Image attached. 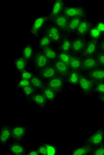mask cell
I'll list each match as a JSON object with an SVG mask.
<instances>
[{"label":"cell","instance_id":"obj_1","mask_svg":"<svg viewBox=\"0 0 104 155\" xmlns=\"http://www.w3.org/2000/svg\"><path fill=\"white\" fill-rule=\"evenodd\" d=\"M49 15L40 14L33 18L29 27V35L35 39H38L40 36V33L49 22Z\"/></svg>","mask_w":104,"mask_h":155},{"label":"cell","instance_id":"obj_2","mask_svg":"<svg viewBox=\"0 0 104 155\" xmlns=\"http://www.w3.org/2000/svg\"><path fill=\"white\" fill-rule=\"evenodd\" d=\"M96 82L81 72L78 88L82 94L85 96L94 94Z\"/></svg>","mask_w":104,"mask_h":155},{"label":"cell","instance_id":"obj_3","mask_svg":"<svg viewBox=\"0 0 104 155\" xmlns=\"http://www.w3.org/2000/svg\"><path fill=\"white\" fill-rule=\"evenodd\" d=\"M60 15H64L69 19L75 18H86L88 12L81 5H67Z\"/></svg>","mask_w":104,"mask_h":155},{"label":"cell","instance_id":"obj_4","mask_svg":"<svg viewBox=\"0 0 104 155\" xmlns=\"http://www.w3.org/2000/svg\"><path fill=\"white\" fill-rule=\"evenodd\" d=\"M52 62H53L49 60L45 54L38 50L35 51L31 61L35 73L41 70Z\"/></svg>","mask_w":104,"mask_h":155},{"label":"cell","instance_id":"obj_5","mask_svg":"<svg viewBox=\"0 0 104 155\" xmlns=\"http://www.w3.org/2000/svg\"><path fill=\"white\" fill-rule=\"evenodd\" d=\"M41 33H45L53 43L57 45L60 41L63 35V33L60 29L50 21L46 24Z\"/></svg>","mask_w":104,"mask_h":155},{"label":"cell","instance_id":"obj_6","mask_svg":"<svg viewBox=\"0 0 104 155\" xmlns=\"http://www.w3.org/2000/svg\"><path fill=\"white\" fill-rule=\"evenodd\" d=\"M104 141V126L99 127L85 138L84 143L94 148L101 145Z\"/></svg>","mask_w":104,"mask_h":155},{"label":"cell","instance_id":"obj_7","mask_svg":"<svg viewBox=\"0 0 104 155\" xmlns=\"http://www.w3.org/2000/svg\"><path fill=\"white\" fill-rule=\"evenodd\" d=\"M45 86L54 91L57 95L62 94L64 91L65 84L64 79L61 76L57 75L45 83Z\"/></svg>","mask_w":104,"mask_h":155},{"label":"cell","instance_id":"obj_8","mask_svg":"<svg viewBox=\"0 0 104 155\" xmlns=\"http://www.w3.org/2000/svg\"><path fill=\"white\" fill-rule=\"evenodd\" d=\"M29 126L26 125H12L11 140L12 142H21L28 132Z\"/></svg>","mask_w":104,"mask_h":155},{"label":"cell","instance_id":"obj_9","mask_svg":"<svg viewBox=\"0 0 104 155\" xmlns=\"http://www.w3.org/2000/svg\"><path fill=\"white\" fill-rule=\"evenodd\" d=\"M72 36L71 53L81 55L86 46L87 37H81L77 35Z\"/></svg>","mask_w":104,"mask_h":155},{"label":"cell","instance_id":"obj_10","mask_svg":"<svg viewBox=\"0 0 104 155\" xmlns=\"http://www.w3.org/2000/svg\"><path fill=\"white\" fill-rule=\"evenodd\" d=\"M35 73L45 83L57 75L54 62Z\"/></svg>","mask_w":104,"mask_h":155},{"label":"cell","instance_id":"obj_11","mask_svg":"<svg viewBox=\"0 0 104 155\" xmlns=\"http://www.w3.org/2000/svg\"><path fill=\"white\" fill-rule=\"evenodd\" d=\"M99 41L87 37L86 46L82 53V58L94 56L98 51Z\"/></svg>","mask_w":104,"mask_h":155},{"label":"cell","instance_id":"obj_12","mask_svg":"<svg viewBox=\"0 0 104 155\" xmlns=\"http://www.w3.org/2000/svg\"><path fill=\"white\" fill-rule=\"evenodd\" d=\"M27 102L31 106L35 104L36 107L42 110H46L48 104L46 97L40 91H36Z\"/></svg>","mask_w":104,"mask_h":155},{"label":"cell","instance_id":"obj_13","mask_svg":"<svg viewBox=\"0 0 104 155\" xmlns=\"http://www.w3.org/2000/svg\"><path fill=\"white\" fill-rule=\"evenodd\" d=\"M98 68H100V66L95 56L82 58L81 72L92 70Z\"/></svg>","mask_w":104,"mask_h":155},{"label":"cell","instance_id":"obj_14","mask_svg":"<svg viewBox=\"0 0 104 155\" xmlns=\"http://www.w3.org/2000/svg\"><path fill=\"white\" fill-rule=\"evenodd\" d=\"M12 125L5 124L0 128V143L5 146L11 140Z\"/></svg>","mask_w":104,"mask_h":155},{"label":"cell","instance_id":"obj_15","mask_svg":"<svg viewBox=\"0 0 104 155\" xmlns=\"http://www.w3.org/2000/svg\"><path fill=\"white\" fill-rule=\"evenodd\" d=\"M69 19L67 17L64 15H59L54 18H49V21L56 26L58 28L60 29L63 34L66 32Z\"/></svg>","mask_w":104,"mask_h":155},{"label":"cell","instance_id":"obj_16","mask_svg":"<svg viewBox=\"0 0 104 155\" xmlns=\"http://www.w3.org/2000/svg\"><path fill=\"white\" fill-rule=\"evenodd\" d=\"M67 5L63 0L53 1L50 8L49 17L54 18L59 15Z\"/></svg>","mask_w":104,"mask_h":155},{"label":"cell","instance_id":"obj_17","mask_svg":"<svg viewBox=\"0 0 104 155\" xmlns=\"http://www.w3.org/2000/svg\"><path fill=\"white\" fill-rule=\"evenodd\" d=\"M54 64L55 68L57 74L62 77L65 82L70 71L69 66L58 59L54 61Z\"/></svg>","mask_w":104,"mask_h":155},{"label":"cell","instance_id":"obj_18","mask_svg":"<svg viewBox=\"0 0 104 155\" xmlns=\"http://www.w3.org/2000/svg\"><path fill=\"white\" fill-rule=\"evenodd\" d=\"M92 23V22L88 17L83 18L78 27L76 35L81 37H87Z\"/></svg>","mask_w":104,"mask_h":155},{"label":"cell","instance_id":"obj_19","mask_svg":"<svg viewBox=\"0 0 104 155\" xmlns=\"http://www.w3.org/2000/svg\"><path fill=\"white\" fill-rule=\"evenodd\" d=\"M72 44V36L67 33H64L58 44V50L64 52H71Z\"/></svg>","mask_w":104,"mask_h":155},{"label":"cell","instance_id":"obj_20","mask_svg":"<svg viewBox=\"0 0 104 155\" xmlns=\"http://www.w3.org/2000/svg\"><path fill=\"white\" fill-rule=\"evenodd\" d=\"M81 72L91 78L96 83L104 81V68H98L92 70Z\"/></svg>","mask_w":104,"mask_h":155},{"label":"cell","instance_id":"obj_21","mask_svg":"<svg viewBox=\"0 0 104 155\" xmlns=\"http://www.w3.org/2000/svg\"><path fill=\"white\" fill-rule=\"evenodd\" d=\"M84 18H75L69 19L65 33L71 35V36L76 35L77 29L79 24L81 21Z\"/></svg>","mask_w":104,"mask_h":155},{"label":"cell","instance_id":"obj_22","mask_svg":"<svg viewBox=\"0 0 104 155\" xmlns=\"http://www.w3.org/2000/svg\"><path fill=\"white\" fill-rule=\"evenodd\" d=\"M27 150L21 142H14L9 145L8 152L13 155H26Z\"/></svg>","mask_w":104,"mask_h":155},{"label":"cell","instance_id":"obj_23","mask_svg":"<svg viewBox=\"0 0 104 155\" xmlns=\"http://www.w3.org/2000/svg\"><path fill=\"white\" fill-rule=\"evenodd\" d=\"M82 60L81 55L71 53L69 64L70 69L81 72Z\"/></svg>","mask_w":104,"mask_h":155},{"label":"cell","instance_id":"obj_24","mask_svg":"<svg viewBox=\"0 0 104 155\" xmlns=\"http://www.w3.org/2000/svg\"><path fill=\"white\" fill-rule=\"evenodd\" d=\"M35 51L34 47L32 44L26 43L22 48V56L29 63L31 61Z\"/></svg>","mask_w":104,"mask_h":155},{"label":"cell","instance_id":"obj_25","mask_svg":"<svg viewBox=\"0 0 104 155\" xmlns=\"http://www.w3.org/2000/svg\"><path fill=\"white\" fill-rule=\"evenodd\" d=\"M93 148L89 144H83L76 147L71 152V155H90Z\"/></svg>","mask_w":104,"mask_h":155},{"label":"cell","instance_id":"obj_26","mask_svg":"<svg viewBox=\"0 0 104 155\" xmlns=\"http://www.w3.org/2000/svg\"><path fill=\"white\" fill-rule=\"evenodd\" d=\"M81 72L70 70L65 80V84L72 86H78L79 81Z\"/></svg>","mask_w":104,"mask_h":155},{"label":"cell","instance_id":"obj_27","mask_svg":"<svg viewBox=\"0 0 104 155\" xmlns=\"http://www.w3.org/2000/svg\"><path fill=\"white\" fill-rule=\"evenodd\" d=\"M38 50L45 54L52 62H54L58 59V50L56 49L52 46L38 49Z\"/></svg>","mask_w":104,"mask_h":155},{"label":"cell","instance_id":"obj_28","mask_svg":"<svg viewBox=\"0 0 104 155\" xmlns=\"http://www.w3.org/2000/svg\"><path fill=\"white\" fill-rule=\"evenodd\" d=\"M12 62L15 69L18 73L21 72L27 69L29 63L23 56L15 58L12 60Z\"/></svg>","mask_w":104,"mask_h":155},{"label":"cell","instance_id":"obj_29","mask_svg":"<svg viewBox=\"0 0 104 155\" xmlns=\"http://www.w3.org/2000/svg\"><path fill=\"white\" fill-rule=\"evenodd\" d=\"M46 97L48 103L54 102L57 99V95L54 91L50 89V88L46 87L45 88L40 91Z\"/></svg>","mask_w":104,"mask_h":155},{"label":"cell","instance_id":"obj_30","mask_svg":"<svg viewBox=\"0 0 104 155\" xmlns=\"http://www.w3.org/2000/svg\"><path fill=\"white\" fill-rule=\"evenodd\" d=\"M31 85L37 91H40L46 87L44 81L36 74L30 80Z\"/></svg>","mask_w":104,"mask_h":155},{"label":"cell","instance_id":"obj_31","mask_svg":"<svg viewBox=\"0 0 104 155\" xmlns=\"http://www.w3.org/2000/svg\"><path fill=\"white\" fill-rule=\"evenodd\" d=\"M38 39V49L52 46V44H53L50 39L44 33H42V35L39 36Z\"/></svg>","mask_w":104,"mask_h":155},{"label":"cell","instance_id":"obj_32","mask_svg":"<svg viewBox=\"0 0 104 155\" xmlns=\"http://www.w3.org/2000/svg\"><path fill=\"white\" fill-rule=\"evenodd\" d=\"M103 36V35L101 31H99L92 23V26H91L90 30L88 32L87 37L100 41L102 40Z\"/></svg>","mask_w":104,"mask_h":155},{"label":"cell","instance_id":"obj_33","mask_svg":"<svg viewBox=\"0 0 104 155\" xmlns=\"http://www.w3.org/2000/svg\"><path fill=\"white\" fill-rule=\"evenodd\" d=\"M22 89V95L26 98V101L31 98L32 96L37 91L31 85H28L24 87Z\"/></svg>","mask_w":104,"mask_h":155},{"label":"cell","instance_id":"obj_34","mask_svg":"<svg viewBox=\"0 0 104 155\" xmlns=\"http://www.w3.org/2000/svg\"><path fill=\"white\" fill-rule=\"evenodd\" d=\"M71 52H66L58 50V59L69 66Z\"/></svg>","mask_w":104,"mask_h":155},{"label":"cell","instance_id":"obj_35","mask_svg":"<svg viewBox=\"0 0 104 155\" xmlns=\"http://www.w3.org/2000/svg\"><path fill=\"white\" fill-rule=\"evenodd\" d=\"M47 149V155H56L59 153L57 146L54 143L50 142H45Z\"/></svg>","mask_w":104,"mask_h":155},{"label":"cell","instance_id":"obj_36","mask_svg":"<svg viewBox=\"0 0 104 155\" xmlns=\"http://www.w3.org/2000/svg\"><path fill=\"white\" fill-rule=\"evenodd\" d=\"M19 78L27 80H31L36 75V73L34 71L28 69L25 70L19 73Z\"/></svg>","mask_w":104,"mask_h":155},{"label":"cell","instance_id":"obj_37","mask_svg":"<svg viewBox=\"0 0 104 155\" xmlns=\"http://www.w3.org/2000/svg\"><path fill=\"white\" fill-rule=\"evenodd\" d=\"M94 94L97 96L104 94V81L96 83Z\"/></svg>","mask_w":104,"mask_h":155},{"label":"cell","instance_id":"obj_38","mask_svg":"<svg viewBox=\"0 0 104 155\" xmlns=\"http://www.w3.org/2000/svg\"><path fill=\"white\" fill-rule=\"evenodd\" d=\"M30 85H31L30 80L19 78L17 85L14 87V89L15 90L22 89L24 87Z\"/></svg>","mask_w":104,"mask_h":155},{"label":"cell","instance_id":"obj_39","mask_svg":"<svg viewBox=\"0 0 104 155\" xmlns=\"http://www.w3.org/2000/svg\"><path fill=\"white\" fill-rule=\"evenodd\" d=\"M94 56L98 60L100 68H104V52L98 51Z\"/></svg>","mask_w":104,"mask_h":155},{"label":"cell","instance_id":"obj_40","mask_svg":"<svg viewBox=\"0 0 104 155\" xmlns=\"http://www.w3.org/2000/svg\"><path fill=\"white\" fill-rule=\"evenodd\" d=\"M90 155H104V143L93 148Z\"/></svg>","mask_w":104,"mask_h":155},{"label":"cell","instance_id":"obj_41","mask_svg":"<svg viewBox=\"0 0 104 155\" xmlns=\"http://www.w3.org/2000/svg\"><path fill=\"white\" fill-rule=\"evenodd\" d=\"M92 24L94 26L101 31L103 35L104 34V20L101 19L92 22Z\"/></svg>","mask_w":104,"mask_h":155},{"label":"cell","instance_id":"obj_42","mask_svg":"<svg viewBox=\"0 0 104 155\" xmlns=\"http://www.w3.org/2000/svg\"><path fill=\"white\" fill-rule=\"evenodd\" d=\"M36 148L40 155H47V149L45 142H40Z\"/></svg>","mask_w":104,"mask_h":155},{"label":"cell","instance_id":"obj_43","mask_svg":"<svg viewBox=\"0 0 104 155\" xmlns=\"http://www.w3.org/2000/svg\"><path fill=\"white\" fill-rule=\"evenodd\" d=\"M26 155H40L36 148L34 149H30L27 150Z\"/></svg>","mask_w":104,"mask_h":155},{"label":"cell","instance_id":"obj_44","mask_svg":"<svg viewBox=\"0 0 104 155\" xmlns=\"http://www.w3.org/2000/svg\"><path fill=\"white\" fill-rule=\"evenodd\" d=\"M98 51L104 52V40H101L99 42Z\"/></svg>","mask_w":104,"mask_h":155},{"label":"cell","instance_id":"obj_45","mask_svg":"<svg viewBox=\"0 0 104 155\" xmlns=\"http://www.w3.org/2000/svg\"><path fill=\"white\" fill-rule=\"evenodd\" d=\"M97 97L100 102L104 104V94L97 96Z\"/></svg>","mask_w":104,"mask_h":155},{"label":"cell","instance_id":"obj_46","mask_svg":"<svg viewBox=\"0 0 104 155\" xmlns=\"http://www.w3.org/2000/svg\"><path fill=\"white\" fill-rule=\"evenodd\" d=\"M101 40H104V34L103 36H102V39Z\"/></svg>","mask_w":104,"mask_h":155},{"label":"cell","instance_id":"obj_47","mask_svg":"<svg viewBox=\"0 0 104 155\" xmlns=\"http://www.w3.org/2000/svg\"><path fill=\"white\" fill-rule=\"evenodd\" d=\"M103 115H104V111Z\"/></svg>","mask_w":104,"mask_h":155}]
</instances>
